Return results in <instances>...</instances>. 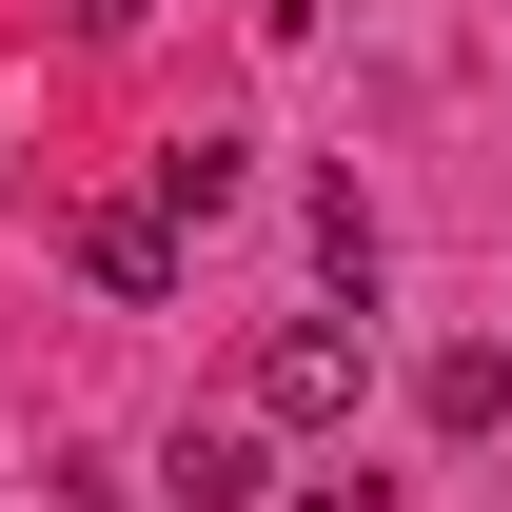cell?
Returning a JSON list of instances; mask_svg holds the SVG:
<instances>
[{
  "label": "cell",
  "instance_id": "obj_3",
  "mask_svg": "<svg viewBox=\"0 0 512 512\" xmlns=\"http://www.w3.org/2000/svg\"><path fill=\"white\" fill-rule=\"evenodd\" d=\"M79 276L158 316V296H178V217H158V197H99V217H79Z\"/></svg>",
  "mask_w": 512,
  "mask_h": 512
},
{
  "label": "cell",
  "instance_id": "obj_8",
  "mask_svg": "<svg viewBox=\"0 0 512 512\" xmlns=\"http://www.w3.org/2000/svg\"><path fill=\"white\" fill-rule=\"evenodd\" d=\"M276 512H394V493H375V473H355V493H276Z\"/></svg>",
  "mask_w": 512,
  "mask_h": 512
},
{
  "label": "cell",
  "instance_id": "obj_7",
  "mask_svg": "<svg viewBox=\"0 0 512 512\" xmlns=\"http://www.w3.org/2000/svg\"><path fill=\"white\" fill-rule=\"evenodd\" d=\"M60 512H158V493H119V473H60Z\"/></svg>",
  "mask_w": 512,
  "mask_h": 512
},
{
  "label": "cell",
  "instance_id": "obj_6",
  "mask_svg": "<svg viewBox=\"0 0 512 512\" xmlns=\"http://www.w3.org/2000/svg\"><path fill=\"white\" fill-rule=\"evenodd\" d=\"M316 276H335V296H375V197H355V178L316 197Z\"/></svg>",
  "mask_w": 512,
  "mask_h": 512
},
{
  "label": "cell",
  "instance_id": "obj_2",
  "mask_svg": "<svg viewBox=\"0 0 512 512\" xmlns=\"http://www.w3.org/2000/svg\"><path fill=\"white\" fill-rule=\"evenodd\" d=\"M158 512H276V434H256V414H197V434L158 453Z\"/></svg>",
  "mask_w": 512,
  "mask_h": 512
},
{
  "label": "cell",
  "instance_id": "obj_4",
  "mask_svg": "<svg viewBox=\"0 0 512 512\" xmlns=\"http://www.w3.org/2000/svg\"><path fill=\"white\" fill-rule=\"evenodd\" d=\"M138 197L197 237V217H237V197H256V138H217V119H197V138H158V178H138Z\"/></svg>",
  "mask_w": 512,
  "mask_h": 512
},
{
  "label": "cell",
  "instance_id": "obj_1",
  "mask_svg": "<svg viewBox=\"0 0 512 512\" xmlns=\"http://www.w3.org/2000/svg\"><path fill=\"white\" fill-rule=\"evenodd\" d=\"M355 375H375V335H355V316H276V335H256V434H335Z\"/></svg>",
  "mask_w": 512,
  "mask_h": 512
},
{
  "label": "cell",
  "instance_id": "obj_5",
  "mask_svg": "<svg viewBox=\"0 0 512 512\" xmlns=\"http://www.w3.org/2000/svg\"><path fill=\"white\" fill-rule=\"evenodd\" d=\"M414 414H434V434H493V414H512V355H434Z\"/></svg>",
  "mask_w": 512,
  "mask_h": 512
}]
</instances>
